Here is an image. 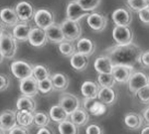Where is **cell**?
I'll list each match as a JSON object with an SVG mask.
<instances>
[{"label": "cell", "instance_id": "obj_1", "mask_svg": "<svg viewBox=\"0 0 149 134\" xmlns=\"http://www.w3.org/2000/svg\"><path fill=\"white\" fill-rule=\"evenodd\" d=\"M109 53V58L113 65H130L133 66L136 62H139L142 51L137 45H116L107 50Z\"/></svg>", "mask_w": 149, "mask_h": 134}, {"label": "cell", "instance_id": "obj_2", "mask_svg": "<svg viewBox=\"0 0 149 134\" xmlns=\"http://www.w3.org/2000/svg\"><path fill=\"white\" fill-rule=\"evenodd\" d=\"M0 51L2 52L4 58L12 59L17 51V43L13 35L4 32L0 37Z\"/></svg>", "mask_w": 149, "mask_h": 134}, {"label": "cell", "instance_id": "obj_3", "mask_svg": "<svg viewBox=\"0 0 149 134\" xmlns=\"http://www.w3.org/2000/svg\"><path fill=\"white\" fill-rule=\"evenodd\" d=\"M62 31L64 33L66 41L73 42L74 40H78L81 35V27L79 22L72 21L66 19L61 24Z\"/></svg>", "mask_w": 149, "mask_h": 134}, {"label": "cell", "instance_id": "obj_4", "mask_svg": "<svg viewBox=\"0 0 149 134\" xmlns=\"http://www.w3.org/2000/svg\"><path fill=\"white\" fill-rule=\"evenodd\" d=\"M10 69L13 76L20 81L33 76V66L26 61H14L11 64Z\"/></svg>", "mask_w": 149, "mask_h": 134}, {"label": "cell", "instance_id": "obj_5", "mask_svg": "<svg viewBox=\"0 0 149 134\" xmlns=\"http://www.w3.org/2000/svg\"><path fill=\"white\" fill-rule=\"evenodd\" d=\"M112 38L117 45L131 44L133 33L129 26H115L112 30Z\"/></svg>", "mask_w": 149, "mask_h": 134}, {"label": "cell", "instance_id": "obj_6", "mask_svg": "<svg viewBox=\"0 0 149 134\" xmlns=\"http://www.w3.org/2000/svg\"><path fill=\"white\" fill-rule=\"evenodd\" d=\"M134 71V67L130 65H113L112 68V76H113L115 82L124 83H128L129 78L132 76Z\"/></svg>", "mask_w": 149, "mask_h": 134}, {"label": "cell", "instance_id": "obj_7", "mask_svg": "<svg viewBox=\"0 0 149 134\" xmlns=\"http://www.w3.org/2000/svg\"><path fill=\"white\" fill-rule=\"evenodd\" d=\"M149 85V78L144 73L141 72H136L133 73L128 81V88L129 92L133 94H136L138 90L144 87Z\"/></svg>", "mask_w": 149, "mask_h": 134}, {"label": "cell", "instance_id": "obj_8", "mask_svg": "<svg viewBox=\"0 0 149 134\" xmlns=\"http://www.w3.org/2000/svg\"><path fill=\"white\" fill-rule=\"evenodd\" d=\"M34 21L37 25V27L41 28V29L46 30L50 26L55 23L54 15L50 10L45 8L39 9L35 12L34 14Z\"/></svg>", "mask_w": 149, "mask_h": 134}, {"label": "cell", "instance_id": "obj_9", "mask_svg": "<svg viewBox=\"0 0 149 134\" xmlns=\"http://www.w3.org/2000/svg\"><path fill=\"white\" fill-rule=\"evenodd\" d=\"M59 105L67 111V113L72 114L74 110L80 108V100L76 95L72 94V93L65 92L62 93L59 97Z\"/></svg>", "mask_w": 149, "mask_h": 134}, {"label": "cell", "instance_id": "obj_10", "mask_svg": "<svg viewBox=\"0 0 149 134\" xmlns=\"http://www.w3.org/2000/svg\"><path fill=\"white\" fill-rule=\"evenodd\" d=\"M15 11L17 13L19 21L23 23H27L32 18H34V8L28 1H20L17 3Z\"/></svg>", "mask_w": 149, "mask_h": 134}, {"label": "cell", "instance_id": "obj_11", "mask_svg": "<svg viewBox=\"0 0 149 134\" xmlns=\"http://www.w3.org/2000/svg\"><path fill=\"white\" fill-rule=\"evenodd\" d=\"M86 17L88 16V12L86 11L76 0L70 2L68 4V6H67V19L79 22L81 18L86 17Z\"/></svg>", "mask_w": 149, "mask_h": 134}, {"label": "cell", "instance_id": "obj_12", "mask_svg": "<svg viewBox=\"0 0 149 134\" xmlns=\"http://www.w3.org/2000/svg\"><path fill=\"white\" fill-rule=\"evenodd\" d=\"M20 92L23 95L26 97H33L39 92V88H38V82L35 80L33 76L27 78L25 80L20 81V85H19Z\"/></svg>", "mask_w": 149, "mask_h": 134}, {"label": "cell", "instance_id": "obj_13", "mask_svg": "<svg viewBox=\"0 0 149 134\" xmlns=\"http://www.w3.org/2000/svg\"><path fill=\"white\" fill-rule=\"evenodd\" d=\"M84 106L85 109L93 116H102L107 111V106L100 100H95V99H85L84 100Z\"/></svg>", "mask_w": 149, "mask_h": 134}, {"label": "cell", "instance_id": "obj_14", "mask_svg": "<svg viewBox=\"0 0 149 134\" xmlns=\"http://www.w3.org/2000/svg\"><path fill=\"white\" fill-rule=\"evenodd\" d=\"M28 42L30 43V45H32L33 47L36 48H41L46 45L48 42V38L46 35V31L44 29H41L39 27L32 28L29 36Z\"/></svg>", "mask_w": 149, "mask_h": 134}, {"label": "cell", "instance_id": "obj_15", "mask_svg": "<svg viewBox=\"0 0 149 134\" xmlns=\"http://www.w3.org/2000/svg\"><path fill=\"white\" fill-rule=\"evenodd\" d=\"M86 22L88 26L97 32H100L105 29L107 25V19L104 15L100 13H92L88 14V18H86Z\"/></svg>", "mask_w": 149, "mask_h": 134}, {"label": "cell", "instance_id": "obj_16", "mask_svg": "<svg viewBox=\"0 0 149 134\" xmlns=\"http://www.w3.org/2000/svg\"><path fill=\"white\" fill-rule=\"evenodd\" d=\"M17 125V119H16V112L13 110H4L0 114V128L4 131H10Z\"/></svg>", "mask_w": 149, "mask_h": 134}, {"label": "cell", "instance_id": "obj_17", "mask_svg": "<svg viewBox=\"0 0 149 134\" xmlns=\"http://www.w3.org/2000/svg\"><path fill=\"white\" fill-rule=\"evenodd\" d=\"M112 20L116 26H129L132 21V16L127 9L117 8L112 13Z\"/></svg>", "mask_w": 149, "mask_h": 134}, {"label": "cell", "instance_id": "obj_18", "mask_svg": "<svg viewBox=\"0 0 149 134\" xmlns=\"http://www.w3.org/2000/svg\"><path fill=\"white\" fill-rule=\"evenodd\" d=\"M93 68L98 74H111L113 63L109 56H100L95 59Z\"/></svg>", "mask_w": 149, "mask_h": 134}, {"label": "cell", "instance_id": "obj_19", "mask_svg": "<svg viewBox=\"0 0 149 134\" xmlns=\"http://www.w3.org/2000/svg\"><path fill=\"white\" fill-rule=\"evenodd\" d=\"M31 26L27 23H18L17 25L14 26L13 31H12V35L17 41L25 42L28 41L29 36L31 33Z\"/></svg>", "mask_w": 149, "mask_h": 134}, {"label": "cell", "instance_id": "obj_20", "mask_svg": "<svg viewBox=\"0 0 149 134\" xmlns=\"http://www.w3.org/2000/svg\"><path fill=\"white\" fill-rule=\"evenodd\" d=\"M0 20L9 27L17 25L19 22V18L15 9L10 8V7H5L0 10Z\"/></svg>", "mask_w": 149, "mask_h": 134}, {"label": "cell", "instance_id": "obj_21", "mask_svg": "<svg viewBox=\"0 0 149 134\" xmlns=\"http://www.w3.org/2000/svg\"><path fill=\"white\" fill-rule=\"evenodd\" d=\"M45 31H46L47 38L50 42L60 44V43L66 41L64 33H63V31H62L61 25H56V24L54 23L53 25L50 26L49 28H47Z\"/></svg>", "mask_w": 149, "mask_h": 134}, {"label": "cell", "instance_id": "obj_22", "mask_svg": "<svg viewBox=\"0 0 149 134\" xmlns=\"http://www.w3.org/2000/svg\"><path fill=\"white\" fill-rule=\"evenodd\" d=\"M143 117L141 114L130 112L124 116V124L127 128L131 130H138L143 126Z\"/></svg>", "mask_w": 149, "mask_h": 134}, {"label": "cell", "instance_id": "obj_23", "mask_svg": "<svg viewBox=\"0 0 149 134\" xmlns=\"http://www.w3.org/2000/svg\"><path fill=\"white\" fill-rule=\"evenodd\" d=\"M70 64L74 70L78 72H83L88 68V57L81 53H74L70 59Z\"/></svg>", "mask_w": 149, "mask_h": 134}, {"label": "cell", "instance_id": "obj_24", "mask_svg": "<svg viewBox=\"0 0 149 134\" xmlns=\"http://www.w3.org/2000/svg\"><path fill=\"white\" fill-rule=\"evenodd\" d=\"M100 88V87L95 83L92 81H86L81 85V92L85 99H97Z\"/></svg>", "mask_w": 149, "mask_h": 134}, {"label": "cell", "instance_id": "obj_25", "mask_svg": "<svg viewBox=\"0 0 149 134\" xmlns=\"http://www.w3.org/2000/svg\"><path fill=\"white\" fill-rule=\"evenodd\" d=\"M77 51L85 56H92L95 51V44L88 38H81L77 43Z\"/></svg>", "mask_w": 149, "mask_h": 134}, {"label": "cell", "instance_id": "obj_26", "mask_svg": "<svg viewBox=\"0 0 149 134\" xmlns=\"http://www.w3.org/2000/svg\"><path fill=\"white\" fill-rule=\"evenodd\" d=\"M97 99L105 105H110L116 100V93L112 87H100Z\"/></svg>", "mask_w": 149, "mask_h": 134}, {"label": "cell", "instance_id": "obj_27", "mask_svg": "<svg viewBox=\"0 0 149 134\" xmlns=\"http://www.w3.org/2000/svg\"><path fill=\"white\" fill-rule=\"evenodd\" d=\"M70 120L74 122L77 126H84L90 120V116L86 109L84 108H78L74 110L73 113L70 114Z\"/></svg>", "mask_w": 149, "mask_h": 134}, {"label": "cell", "instance_id": "obj_28", "mask_svg": "<svg viewBox=\"0 0 149 134\" xmlns=\"http://www.w3.org/2000/svg\"><path fill=\"white\" fill-rule=\"evenodd\" d=\"M51 80L54 85V90H60V92H63V90H67L69 87L70 80L68 76L65 75L63 73H57L54 74L51 76Z\"/></svg>", "mask_w": 149, "mask_h": 134}, {"label": "cell", "instance_id": "obj_29", "mask_svg": "<svg viewBox=\"0 0 149 134\" xmlns=\"http://www.w3.org/2000/svg\"><path fill=\"white\" fill-rule=\"evenodd\" d=\"M49 116L54 122L61 123L63 121L67 120L70 115L67 113V111L65 110L61 105L58 104V105H53L51 108H50Z\"/></svg>", "mask_w": 149, "mask_h": 134}, {"label": "cell", "instance_id": "obj_30", "mask_svg": "<svg viewBox=\"0 0 149 134\" xmlns=\"http://www.w3.org/2000/svg\"><path fill=\"white\" fill-rule=\"evenodd\" d=\"M16 107L18 110H27L30 112H34L36 109V101L33 97L22 95L17 99Z\"/></svg>", "mask_w": 149, "mask_h": 134}, {"label": "cell", "instance_id": "obj_31", "mask_svg": "<svg viewBox=\"0 0 149 134\" xmlns=\"http://www.w3.org/2000/svg\"><path fill=\"white\" fill-rule=\"evenodd\" d=\"M17 124L23 127H28L34 122V113L27 110H18L16 113Z\"/></svg>", "mask_w": 149, "mask_h": 134}, {"label": "cell", "instance_id": "obj_32", "mask_svg": "<svg viewBox=\"0 0 149 134\" xmlns=\"http://www.w3.org/2000/svg\"><path fill=\"white\" fill-rule=\"evenodd\" d=\"M60 134H79V128L74 122L71 120H65L63 122L59 123L58 126Z\"/></svg>", "mask_w": 149, "mask_h": 134}, {"label": "cell", "instance_id": "obj_33", "mask_svg": "<svg viewBox=\"0 0 149 134\" xmlns=\"http://www.w3.org/2000/svg\"><path fill=\"white\" fill-rule=\"evenodd\" d=\"M32 76L37 82H40V81L46 80V78H50V71L47 67L43 66V65H36V66L33 67Z\"/></svg>", "mask_w": 149, "mask_h": 134}, {"label": "cell", "instance_id": "obj_34", "mask_svg": "<svg viewBox=\"0 0 149 134\" xmlns=\"http://www.w3.org/2000/svg\"><path fill=\"white\" fill-rule=\"evenodd\" d=\"M97 83L100 87H112L116 82L112 74H98Z\"/></svg>", "mask_w": 149, "mask_h": 134}, {"label": "cell", "instance_id": "obj_35", "mask_svg": "<svg viewBox=\"0 0 149 134\" xmlns=\"http://www.w3.org/2000/svg\"><path fill=\"white\" fill-rule=\"evenodd\" d=\"M59 52L65 57H72L76 53V49L72 42L64 41L59 44Z\"/></svg>", "mask_w": 149, "mask_h": 134}, {"label": "cell", "instance_id": "obj_36", "mask_svg": "<svg viewBox=\"0 0 149 134\" xmlns=\"http://www.w3.org/2000/svg\"><path fill=\"white\" fill-rule=\"evenodd\" d=\"M38 88H39V92L42 94H49L50 92H52L54 90V85H53L51 78L38 82Z\"/></svg>", "mask_w": 149, "mask_h": 134}, {"label": "cell", "instance_id": "obj_37", "mask_svg": "<svg viewBox=\"0 0 149 134\" xmlns=\"http://www.w3.org/2000/svg\"><path fill=\"white\" fill-rule=\"evenodd\" d=\"M76 1L88 12L97 9L102 3V0H76Z\"/></svg>", "mask_w": 149, "mask_h": 134}, {"label": "cell", "instance_id": "obj_38", "mask_svg": "<svg viewBox=\"0 0 149 134\" xmlns=\"http://www.w3.org/2000/svg\"><path fill=\"white\" fill-rule=\"evenodd\" d=\"M127 5L132 10L139 12L149 6V0H127Z\"/></svg>", "mask_w": 149, "mask_h": 134}, {"label": "cell", "instance_id": "obj_39", "mask_svg": "<svg viewBox=\"0 0 149 134\" xmlns=\"http://www.w3.org/2000/svg\"><path fill=\"white\" fill-rule=\"evenodd\" d=\"M50 122V116H48L44 112H36L34 113V123L38 127L47 126Z\"/></svg>", "mask_w": 149, "mask_h": 134}, {"label": "cell", "instance_id": "obj_40", "mask_svg": "<svg viewBox=\"0 0 149 134\" xmlns=\"http://www.w3.org/2000/svg\"><path fill=\"white\" fill-rule=\"evenodd\" d=\"M136 95H137L138 99L140 100L142 103L149 104V85L144 87L143 88H141L140 90H138Z\"/></svg>", "mask_w": 149, "mask_h": 134}, {"label": "cell", "instance_id": "obj_41", "mask_svg": "<svg viewBox=\"0 0 149 134\" xmlns=\"http://www.w3.org/2000/svg\"><path fill=\"white\" fill-rule=\"evenodd\" d=\"M138 17L145 25H149V6L138 12Z\"/></svg>", "mask_w": 149, "mask_h": 134}, {"label": "cell", "instance_id": "obj_42", "mask_svg": "<svg viewBox=\"0 0 149 134\" xmlns=\"http://www.w3.org/2000/svg\"><path fill=\"white\" fill-rule=\"evenodd\" d=\"M86 134H103V130L97 124H92L86 127Z\"/></svg>", "mask_w": 149, "mask_h": 134}, {"label": "cell", "instance_id": "obj_43", "mask_svg": "<svg viewBox=\"0 0 149 134\" xmlns=\"http://www.w3.org/2000/svg\"><path fill=\"white\" fill-rule=\"evenodd\" d=\"M10 81L9 78L5 75H0V92H3L8 88Z\"/></svg>", "mask_w": 149, "mask_h": 134}, {"label": "cell", "instance_id": "obj_44", "mask_svg": "<svg viewBox=\"0 0 149 134\" xmlns=\"http://www.w3.org/2000/svg\"><path fill=\"white\" fill-rule=\"evenodd\" d=\"M139 63H140L144 68H148L149 69V51L142 52L139 59Z\"/></svg>", "mask_w": 149, "mask_h": 134}, {"label": "cell", "instance_id": "obj_45", "mask_svg": "<svg viewBox=\"0 0 149 134\" xmlns=\"http://www.w3.org/2000/svg\"><path fill=\"white\" fill-rule=\"evenodd\" d=\"M8 134H30L29 133V130L26 127H23V126L20 125H16L14 128H12L10 131H9Z\"/></svg>", "mask_w": 149, "mask_h": 134}, {"label": "cell", "instance_id": "obj_46", "mask_svg": "<svg viewBox=\"0 0 149 134\" xmlns=\"http://www.w3.org/2000/svg\"><path fill=\"white\" fill-rule=\"evenodd\" d=\"M36 134H54V132H53V130L50 127L44 126V127H40Z\"/></svg>", "mask_w": 149, "mask_h": 134}, {"label": "cell", "instance_id": "obj_47", "mask_svg": "<svg viewBox=\"0 0 149 134\" xmlns=\"http://www.w3.org/2000/svg\"><path fill=\"white\" fill-rule=\"evenodd\" d=\"M142 117H143L144 121H145V122L149 125V105H148L147 107H145V108L143 109Z\"/></svg>", "mask_w": 149, "mask_h": 134}, {"label": "cell", "instance_id": "obj_48", "mask_svg": "<svg viewBox=\"0 0 149 134\" xmlns=\"http://www.w3.org/2000/svg\"><path fill=\"white\" fill-rule=\"evenodd\" d=\"M141 134H149V125L144 126L141 130Z\"/></svg>", "mask_w": 149, "mask_h": 134}, {"label": "cell", "instance_id": "obj_49", "mask_svg": "<svg viewBox=\"0 0 149 134\" xmlns=\"http://www.w3.org/2000/svg\"><path fill=\"white\" fill-rule=\"evenodd\" d=\"M3 60H4V56H3V54H2V52L0 51V64L3 62Z\"/></svg>", "mask_w": 149, "mask_h": 134}, {"label": "cell", "instance_id": "obj_50", "mask_svg": "<svg viewBox=\"0 0 149 134\" xmlns=\"http://www.w3.org/2000/svg\"><path fill=\"white\" fill-rule=\"evenodd\" d=\"M3 29H2V27H1V25H0V37H1V35L3 34Z\"/></svg>", "mask_w": 149, "mask_h": 134}, {"label": "cell", "instance_id": "obj_51", "mask_svg": "<svg viewBox=\"0 0 149 134\" xmlns=\"http://www.w3.org/2000/svg\"><path fill=\"white\" fill-rule=\"evenodd\" d=\"M5 132H6V131H4L2 128H0V134H6Z\"/></svg>", "mask_w": 149, "mask_h": 134}]
</instances>
